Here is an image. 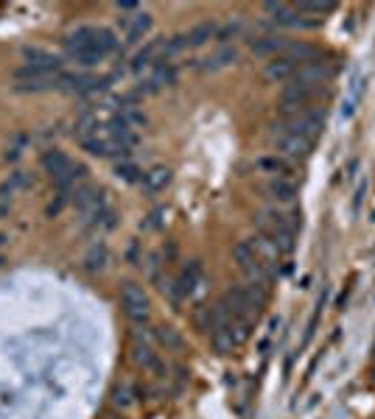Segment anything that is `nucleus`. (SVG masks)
I'll list each match as a JSON object with an SVG mask.
<instances>
[{
    "label": "nucleus",
    "mask_w": 375,
    "mask_h": 419,
    "mask_svg": "<svg viewBox=\"0 0 375 419\" xmlns=\"http://www.w3.org/2000/svg\"><path fill=\"white\" fill-rule=\"evenodd\" d=\"M334 73H336V67L328 65V62H311V65H300L297 67V73H294V84H303V87H311V90H319L322 84H328L331 79H334Z\"/></svg>",
    "instance_id": "5"
},
{
    "label": "nucleus",
    "mask_w": 375,
    "mask_h": 419,
    "mask_svg": "<svg viewBox=\"0 0 375 419\" xmlns=\"http://www.w3.org/2000/svg\"><path fill=\"white\" fill-rule=\"evenodd\" d=\"M286 45H289V39H283V36H261V39H252V54L269 56L277 51H286Z\"/></svg>",
    "instance_id": "17"
},
{
    "label": "nucleus",
    "mask_w": 375,
    "mask_h": 419,
    "mask_svg": "<svg viewBox=\"0 0 375 419\" xmlns=\"http://www.w3.org/2000/svg\"><path fill=\"white\" fill-rule=\"evenodd\" d=\"M373 380H375V366H373Z\"/></svg>",
    "instance_id": "31"
},
{
    "label": "nucleus",
    "mask_w": 375,
    "mask_h": 419,
    "mask_svg": "<svg viewBox=\"0 0 375 419\" xmlns=\"http://www.w3.org/2000/svg\"><path fill=\"white\" fill-rule=\"evenodd\" d=\"M216 23H199V26H194L191 31L185 34L188 36V48H202L205 42H210V39H216Z\"/></svg>",
    "instance_id": "18"
},
{
    "label": "nucleus",
    "mask_w": 375,
    "mask_h": 419,
    "mask_svg": "<svg viewBox=\"0 0 375 419\" xmlns=\"http://www.w3.org/2000/svg\"><path fill=\"white\" fill-rule=\"evenodd\" d=\"M132 358H135L137 366H143V369H154V372L163 369L160 366V358L151 353V347H146V344H137L135 350H132Z\"/></svg>",
    "instance_id": "21"
},
{
    "label": "nucleus",
    "mask_w": 375,
    "mask_h": 419,
    "mask_svg": "<svg viewBox=\"0 0 375 419\" xmlns=\"http://www.w3.org/2000/svg\"><path fill=\"white\" fill-rule=\"evenodd\" d=\"M239 31H241V23H227V26H221V29L216 31V39H219V42H227V39L239 36Z\"/></svg>",
    "instance_id": "28"
},
{
    "label": "nucleus",
    "mask_w": 375,
    "mask_h": 419,
    "mask_svg": "<svg viewBox=\"0 0 375 419\" xmlns=\"http://www.w3.org/2000/svg\"><path fill=\"white\" fill-rule=\"evenodd\" d=\"M151 31V14H146V11H135V17H132V23L126 26V42L129 45H137L146 34Z\"/></svg>",
    "instance_id": "14"
},
{
    "label": "nucleus",
    "mask_w": 375,
    "mask_h": 419,
    "mask_svg": "<svg viewBox=\"0 0 375 419\" xmlns=\"http://www.w3.org/2000/svg\"><path fill=\"white\" fill-rule=\"evenodd\" d=\"M294 9L300 14H331L336 9V3H311V0H303V3H294Z\"/></svg>",
    "instance_id": "27"
},
{
    "label": "nucleus",
    "mask_w": 375,
    "mask_h": 419,
    "mask_svg": "<svg viewBox=\"0 0 375 419\" xmlns=\"http://www.w3.org/2000/svg\"><path fill=\"white\" fill-rule=\"evenodd\" d=\"M255 168H258V171H266V173H274V176L289 173V162L280 160V157H264V160L255 162Z\"/></svg>",
    "instance_id": "25"
},
{
    "label": "nucleus",
    "mask_w": 375,
    "mask_h": 419,
    "mask_svg": "<svg viewBox=\"0 0 375 419\" xmlns=\"http://www.w3.org/2000/svg\"><path fill=\"white\" fill-rule=\"evenodd\" d=\"M106 260H109V252H106V246L104 243H96L87 255H84V268L90 271V274H96V271H101L104 266H106Z\"/></svg>",
    "instance_id": "20"
},
{
    "label": "nucleus",
    "mask_w": 375,
    "mask_h": 419,
    "mask_svg": "<svg viewBox=\"0 0 375 419\" xmlns=\"http://www.w3.org/2000/svg\"><path fill=\"white\" fill-rule=\"evenodd\" d=\"M325 129V115L319 109H303L291 118H283L274 131H289V134H300V137H308V140H316Z\"/></svg>",
    "instance_id": "2"
},
{
    "label": "nucleus",
    "mask_w": 375,
    "mask_h": 419,
    "mask_svg": "<svg viewBox=\"0 0 375 419\" xmlns=\"http://www.w3.org/2000/svg\"><path fill=\"white\" fill-rule=\"evenodd\" d=\"M169 182H171V171L166 165H154L151 171L143 173V191L146 193H160V191H166Z\"/></svg>",
    "instance_id": "13"
},
{
    "label": "nucleus",
    "mask_w": 375,
    "mask_h": 419,
    "mask_svg": "<svg viewBox=\"0 0 375 419\" xmlns=\"http://www.w3.org/2000/svg\"><path fill=\"white\" fill-rule=\"evenodd\" d=\"M112 400H115V405L126 408V405L132 403V400H129V388H115V397H112Z\"/></svg>",
    "instance_id": "30"
},
{
    "label": "nucleus",
    "mask_w": 375,
    "mask_h": 419,
    "mask_svg": "<svg viewBox=\"0 0 375 419\" xmlns=\"http://www.w3.org/2000/svg\"><path fill=\"white\" fill-rule=\"evenodd\" d=\"M210 341H213V347H216V353L219 355H230L236 350L230 330H213V333H210Z\"/></svg>",
    "instance_id": "22"
},
{
    "label": "nucleus",
    "mask_w": 375,
    "mask_h": 419,
    "mask_svg": "<svg viewBox=\"0 0 375 419\" xmlns=\"http://www.w3.org/2000/svg\"><path fill=\"white\" fill-rule=\"evenodd\" d=\"M157 341H160L166 350H182V347H185L182 335H179L174 327H160V330H157Z\"/></svg>",
    "instance_id": "24"
},
{
    "label": "nucleus",
    "mask_w": 375,
    "mask_h": 419,
    "mask_svg": "<svg viewBox=\"0 0 375 419\" xmlns=\"http://www.w3.org/2000/svg\"><path fill=\"white\" fill-rule=\"evenodd\" d=\"M283 56L286 59H291L294 65H311V62H316L319 59V48L316 45H308V42H289L286 45V51H283Z\"/></svg>",
    "instance_id": "12"
},
{
    "label": "nucleus",
    "mask_w": 375,
    "mask_h": 419,
    "mask_svg": "<svg viewBox=\"0 0 375 419\" xmlns=\"http://www.w3.org/2000/svg\"><path fill=\"white\" fill-rule=\"evenodd\" d=\"M227 330H230V335H233V344L241 347V344L249 338V333H252V322H246V319H233Z\"/></svg>",
    "instance_id": "26"
},
{
    "label": "nucleus",
    "mask_w": 375,
    "mask_h": 419,
    "mask_svg": "<svg viewBox=\"0 0 375 419\" xmlns=\"http://www.w3.org/2000/svg\"><path fill=\"white\" fill-rule=\"evenodd\" d=\"M239 59V51L236 48H230V45H221L216 54H210V56H205L202 62H199V70L202 73H216V70H224V67H230L233 62Z\"/></svg>",
    "instance_id": "9"
},
{
    "label": "nucleus",
    "mask_w": 375,
    "mask_h": 419,
    "mask_svg": "<svg viewBox=\"0 0 375 419\" xmlns=\"http://www.w3.org/2000/svg\"><path fill=\"white\" fill-rule=\"evenodd\" d=\"M42 168L51 173V179L54 176H59V173H65L70 168V160L65 151H59V148H51V151H45V157H42Z\"/></svg>",
    "instance_id": "16"
},
{
    "label": "nucleus",
    "mask_w": 375,
    "mask_h": 419,
    "mask_svg": "<svg viewBox=\"0 0 375 419\" xmlns=\"http://www.w3.org/2000/svg\"><path fill=\"white\" fill-rule=\"evenodd\" d=\"M68 198H70L68 193H56V198H54V201L48 204V210H45V213H48L51 218H54V216H59V213H62V207L68 204Z\"/></svg>",
    "instance_id": "29"
},
{
    "label": "nucleus",
    "mask_w": 375,
    "mask_h": 419,
    "mask_svg": "<svg viewBox=\"0 0 375 419\" xmlns=\"http://www.w3.org/2000/svg\"><path fill=\"white\" fill-rule=\"evenodd\" d=\"M246 243H249V249L255 252V258L261 260V263H264L269 271H277V263H280V255H283V252L277 249V243H274L272 238H266V235L261 232V235L249 238Z\"/></svg>",
    "instance_id": "8"
},
{
    "label": "nucleus",
    "mask_w": 375,
    "mask_h": 419,
    "mask_svg": "<svg viewBox=\"0 0 375 419\" xmlns=\"http://www.w3.org/2000/svg\"><path fill=\"white\" fill-rule=\"evenodd\" d=\"M274 146H277L280 154L300 160V157H308V154H311L314 140L300 137V134H289V131H274Z\"/></svg>",
    "instance_id": "6"
},
{
    "label": "nucleus",
    "mask_w": 375,
    "mask_h": 419,
    "mask_svg": "<svg viewBox=\"0 0 375 419\" xmlns=\"http://www.w3.org/2000/svg\"><path fill=\"white\" fill-rule=\"evenodd\" d=\"M115 173H118V179H124V182H143V171H140L132 160L118 162V165H115Z\"/></svg>",
    "instance_id": "23"
},
{
    "label": "nucleus",
    "mask_w": 375,
    "mask_h": 419,
    "mask_svg": "<svg viewBox=\"0 0 375 419\" xmlns=\"http://www.w3.org/2000/svg\"><path fill=\"white\" fill-rule=\"evenodd\" d=\"M266 193L277 198V201H294L297 198V185L291 179H286V176H274L272 182L266 185Z\"/></svg>",
    "instance_id": "15"
},
{
    "label": "nucleus",
    "mask_w": 375,
    "mask_h": 419,
    "mask_svg": "<svg viewBox=\"0 0 375 419\" xmlns=\"http://www.w3.org/2000/svg\"><path fill=\"white\" fill-rule=\"evenodd\" d=\"M121 305H124V313L135 324L149 322V296H146V291L140 288V286L124 283L121 286Z\"/></svg>",
    "instance_id": "3"
},
{
    "label": "nucleus",
    "mask_w": 375,
    "mask_h": 419,
    "mask_svg": "<svg viewBox=\"0 0 375 419\" xmlns=\"http://www.w3.org/2000/svg\"><path fill=\"white\" fill-rule=\"evenodd\" d=\"M93 48H96V54H99L101 59H106L109 54H115V51H118V36L109 31V29H96Z\"/></svg>",
    "instance_id": "19"
},
{
    "label": "nucleus",
    "mask_w": 375,
    "mask_h": 419,
    "mask_svg": "<svg viewBox=\"0 0 375 419\" xmlns=\"http://www.w3.org/2000/svg\"><path fill=\"white\" fill-rule=\"evenodd\" d=\"M294 73H297V65H294L291 59H286V56H274L272 62L266 65V70H264L266 81H272V84H280V81L294 79Z\"/></svg>",
    "instance_id": "11"
},
{
    "label": "nucleus",
    "mask_w": 375,
    "mask_h": 419,
    "mask_svg": "<svg viewBox=\"0 0 375 419\" xmlns=\"http://www.w3.org/2000/svg\"><path fill=\"white\" fill-rule=\"evenodd\" d=\"M233 260L239 263V268L246 274V283H249V286H258V288L269 291V283L274 280V271H269L261 260L255 258V252L249 249L246 241H241V243L233 246Z\"/></svg>",
    "instance_id": "1"
},
{
    "label": "nucleus",
    "mask_w": 375,
    "mask_h": 419,
    "mask_svg": "<svg viewBox=\"0 0 375 419\" xmlns=\"http://www.w3.org/2000/svg\"><path fill=\"white\" fill-rule=\"evenodd\" d=\"M174 283H176L179 296H188V293H194V291H196V286L202 283V266H199V260L188 263V266L179 271V277H176Z\"/></svg>",
    "instance_id": "10"
},
{
    "label": "nucleus",
    "mask_w": 375,
    "mask_h": 419,
    "mask_svg": "<svg viewBox=\"0 0 375 419\" xmlns=\"http://www.w3.org/2000/svg\"><path fill=\"white\" fill-rule=\"evenodd\" d=\"M319 90H311V87H303V84H286L283 87V93H280V112L286 115V118H291V115H297V112H303L308 109V104L316 98Z\"/></svg>",
    "instance_id": "4"
},
{
    "label": "nucleus",
    "mask_w": 375,
    "mask_h": 419,
    "mask_svg": "<svg viewBox=\"0 0 375 419\" xmlns=\"http://www.w3.org/2000/svg\"><path fill=\"white\" fill-rule=\"evenodd\" d=\"M23 59H26V67H31L36 73H62V59L54 56L51 51H42V48H23Z\"/></svg>",
    "instance_id": "7"
}]
</instances>
